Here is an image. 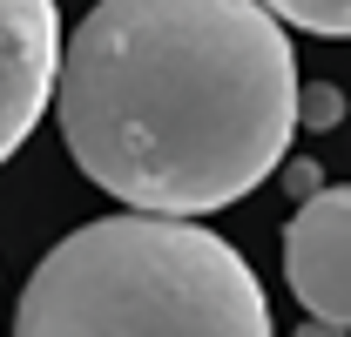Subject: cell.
<instances>
[{
	"mask_svg": "<svg viewBox=\"0 0 351 337\" xmlns=\"http://www.w3.org/2000/svg\"><path fill=\"white\" fill-rule=\"evenodd\" d=\"M14 337H270V303L217 229L129 210L34 263Z\"/></svg>",
	"mask_w": 351,
	"mask_h": 337,
	"instance_id": "2",
	"label": "cell"
},
{
	"mask_svg": "<svg viewBox=\"0 0 351 337\" xmlns=\"http://www.w3.org/2000/svg\"><path fill=\"white\" fill-rule=\"evenodd\" d=\"M54 75H61L54 0H0V162L34 135Z\"/></svg>",
	"mask_w": 351,
	"mask_h": 337,
	"instance_id": "4",
	"label": "cell"
},
{
	"mask_svg": "<svg viewBox=\"0 0 351 337\" xmlns=\"http://www.w3.org/2000/svg\"><path fill=\"white\" fill-rule=\"evenodd\" d=\"M338 115H345V95H338V88H324V82H304V88H298V122L331 128Z\"/></svg>",
	"mask_w": 351,
	"mask_h": 337,
	"instance_id": "6",
	"label": "cell"
},
{
	"mask_svg": "<svg viewBox=\"0 0 351 337\" xmlns=\"http://www.w3.org/2000/svg\"><path fill=\"white\" fill-rule=\"evenodd\" d=\"M284 277L311 317L351 331V182L298 203L284 229Z\"/></svg>",
	"mask_w": 351,
	"mask_h": 337,
	"instance_id": "3",
	"label": "cell"
},
{
	"mask_svg": "<svg viewBox=\"0 0 351 337\" xmlns=\"http://www.w3.org/2000/svg\"><path fill=\"white\" fill-rule=\"evenodd\" d=\"M291 337H351V331H345V324H324V317H311L304 331H291Z\"/></svg>",
	"mask_w": 351,
	"mask_h": 337,
	"instance_id": "8",
	"label": "cell"
},
{
	"mask_svg": "<svg viewBox=\"0 0 351 337\" xmlns=\"http://www.w3.org/2000/svg\"><path fill=\"white\" fill-rule=\"evenodd\" d=\"M291 189H298V196H317V189H324V182H317V162H291Z\"/></svg>",
	"mask_w": 351,
	"mask_h": 337,
	"instance_id": "7",
	"label": "cell"
},
{
	"mask_svg": "<svg viewBox=\"0 0 351 337\" xmlns=\"http://www.w3.org/2000/svg\"><path fill=\"white\" fill-rule=\"evenodd\" d=\"M298 54L263 0H95L54 115L95 189L156 216L230 210L284 162Z\"/></svg>",
	"mask_w": 351,
	"mask_h": 337,
	"instance_id": "1",
	"label": "cell"
},
{
	"mask_svg": "<svg viewBox=\"0 0 351 337\" xmlns=\"http://www.w3.org/2000/svg\"><path fill=\"white\" fill-rule=\"evenodd\" d=\"M277 21L304 27V34H324V41H351V0H263Z\"/></svg>",
	"mask_w": 351,
	"mask_h": 337,
	"instance_id": "5",
	"label": "cell"
}]
</instances>
